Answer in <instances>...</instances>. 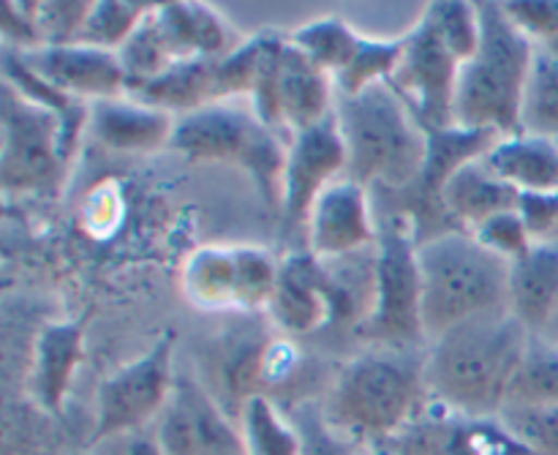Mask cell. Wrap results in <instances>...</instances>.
Segmentation results:
<instances>
[{
	"label": "cell",
	"instance_id": "cell-1",
	"mask_svg": "<svg viewBox=\"0 0 558 455\" xmlns=\"http://www.w3.org/2000/svg\"><path fill=\"white\" fill-rule=\"evenodd\" d=\"M532 338L510 309L461 322L425 347L428 398L466 418H499Z\"/></svg>",
	"mask_w": 558,
	"mask_h": 455
},
{
	"label": "cell",
	"instance_id": "cell-2",
	"mask_svg": "<svg viewBox=\"0 0 558 455\" xmlns=\"http://www.w3.org/2000/svg\"><path fill=\"white\" fill-rule=\"evenodd\" d=\"M425 349L368 347L338 369L322 396L325 420L363 451L396 440L428 407Z\"/></svg>",
	"mask_w": 558,
	"mask_h": 455
},
{
	"label": "cell",
	"instance_id": "cell-3",
	"mask_svg": "<svg viewBox=\"0 0 558 455\" xmlns=\"http://www.w3.org/2000/svg\"><path fill=\"white\" fill-rule=\"evenodd\" d=\"M347 145V178L365 189L409 194L417 189L428 158V134L387 82L336 101Z\"/></svg>",
	"mask_w": 558,
	"mask_h": 455
},
{
	"label": "cell",
	"instance_id": "cell-4",
	"mask_svg": "<svg viewBox=\"0 0 558 455\" xmlns=\"http://www.w3.org/2000/svg\"><path fill=\"white\" fill-rule=\"evenodd\" d=\"M480 47L461 65L456 98V125L496 131L510 136L521 131L523 96L532 74L537 44L518 31L505 3H480Z\"/></svg>",
	"mask_w": 558,
	"mask_h": 455
},
{
	"label": "cell",
	"instance_id": "cell-5",
	"mask_svg": "<svg viewBox=\"0 0 558 455\" xmlns=\"http://www.w3.org/2000/svg\"><path fill=\"white\" fill-rule=\"evenodd\" d=\"M420 273L428 344L461 322L507 309L510 262L480 246L472 232L447 229L420 240Z\"/></svg>",
	"mask_w": 558,
	"mask_h": 455
},
{
	"label": "cell",
	"instance_id": "cell-6",
	"mask_svg": "<svg viewBox=\"0 0 558 455\" xmlns=\"http://www.w3.org/2000/svg\"><path fill=\"white\" fill-rule=\"evenodd\" d=\"M169 151L189 161H218L245 169L270 211L281 213L289 140L254 112L251 101H221L178 118Z\"/></svg>",
	"mask_w": 558,
	"mask_h": 455
},
{
	"label": "cell",
	"instance_id": "cell-7",
	"mask_svg": "<svg viewBox=\"0 0 558 455\" xmlns=\"http://www.w3.org/2000/svg\"><path fill=\"white\" fill-rule=\"evenodd\" d=\"M376 221L374 311L354 336L368 347L425 349L417 224L409 213H385Z\"/></svg>",
	"mask_w": 558,
	"mask_h": 455
},
{
	"label": "cell",
	"instance_id": "cell-8",
	"mask_svg": "<svg viewBox=\"0 0 558 455\" xmlns=\"http://www.w3.org/2000/svg\"><path fill=\"white\" fill-rule=\"evenodd\" d=\"M254 112L278 134H300L336 112L338 91L298 44L278 31H262L259 63L248 96Z\"/></svg>",
	"mask_w": 558,
	"mask_h": 455
},
{
	"label": "cell",
	"instance_id": "cell-9",
	"mask_svg": "<svg viewBox=\"0 0 558 455\" xmlns=\"http://www.w3.org/2000/svg\"><path fill=\"white\" fill-rule=\"evenodd\" d=\"M281 260L259 246H199L180 271L183 298L207 314H267Z\"/></svg>",
	"mask_w": 558,
	"mask_h": 455
},
{
	"label": "cell",
	"instance_id": "cell-10",
	"mask_svg": "<svg viewBox=\"0 0 558 455\" xmlns=\"http://www.w3.org/2000/svg\"><path fill=\"white\" fill-rule=\"evenodd\" d=\"M74 156L58 115L3 82L0 185L5 194H47L58 189Z\"/></svg>",
	"mask_w": 558,
	"mask_h": 455
},
{
	"label": "cell",
	"instance_id": "cell-11",
	"mask_svg": "<svg viewBox=\"0 0 558 455\" xmlns=\"http://www.w3.org/2000/svg\"><path fill=\"white\" fill-rule=\"evenodd\" d=\"M174 347H178V333H161L145 355L101 382L87 445L156 426L178 382Z\"/></svg>",
	"mask_w": 558,
	"mask_h": 455
},
{
	"label": "cell",
	"instance_id": "cell-12",
	"mask_svg": "<svg viewBox=\"0 0 558 455\" xmlns=\"http://www.w3.org/2000/svg\"><path fill=\"white\" fill-rule=\"evenodd\" d=\"M461 60L445 47L428 16L403 33V52L387 85L398 93L425 134L456 125Z\"/></svg>",
	"mask_w": 558,
	"mask_h": 455
},
{
	"label": "cell",
	"instance_id": "cell-13",
	"mask_svg": "<svg viewBox=\"0 0 558 455\" xmlns=\"http://www.w3.org/2000/svg\"><path fill=\"white\" fill-rule=\"evenodd\" d=\"M153 429L167 455H251L243 423L218 404L199 376L178 374L172 398Z\"/></svg>",
	"mask_w": 558,
	"mask_h": 455
},
{
	"label": "cell",
	"instance_id": "cell-14",
	"mask_svg": "<svg viewBox=\"0 0 558 455\" xmlns=\"http://www.w3.org/2000/svg\"><path fill=\"white\" fill-rule=\"evenodd\" d=\"M376 455H532L501 418H466L428 402L417 420Z\"/></svg>",
	"mask_w": 558,
	"mask_h": 455
},
{
	"label": "cell",
	"instance_id": "cell-15",
	"mask_svg": "<svg viewBox=\"0 0 558 455\" xmlns=\"http://www.w3.org/2000/svg\"><path fill=\"white\" fill-rule=\"evenodd\" d=\"M341 178H347V145L336 112L325 123L289 136L281 205L289 227H305L322 191Z\"/></svg>",
	"mask_w": 558,
	"mask_h": 455
},
{
	"label": "cell",
	"instance_id": "cell-16",
	"mask_svg": "<svg viewBox=\"0 0 558 455\" xmlns=\"http://www.w3.org/2000/svg\"><path fill=\"white\" fill-rule=\"evenodd\" d=\"M305 238H308L305 249L325 262L374 249L379 238V221H376L371 189L352 178H341L327 185L311 207Z\"/></svg>",
	"mask_w": 558,
	"mask_h": 455
},
{
	"label": "cell",
	"instance_id": "cell-17",
	"mask_svg": "<svg viewBox=\"0 0 558 455\" xmlns=\"http://www.w3.org/2000/svg\"><path fill=\"white\" fill-rule=\"evenodd\" d=\"M267 322L283 336H314L336 322V292L330 273L308 249L281 260L276 292L267 306Z\"/></svg>",
	"mask_w": 558,
	"mask_h": 455
},
{
	"label": "cell",
	"instance_id": "cell-18",
	"mask_svg": "<svg viewBox=\"0 0 558 455\" xmlns=\"http://www.w3.org/2000/svg\"><path fill=\"white\" fill-rule=\"evenodd\" d=\"M276 327H238L216 338L207 352V376L202 385L218 398L238 423H243L251 402L265 398V355Z\"/></svg>",
	"mask_w": 558,
	"mask_h": 455
},
{
	"label": "cell",
	"instance_id": "cell-19",
	"mask_svg": "<svg viewBox=\"0 0 558 455\" xmlns=\"http://www.w3.org/2000/svg\"><path fill=\"white\" fill-rule=\"evenodd\" d=\"M20 58L44 82L85 104L107 101V98H120L129 93L123 63L118 52H109V49L69 44V47L38 49Z\"/></svg>",
	"mask_w": 558,
	"mask_h": 455
},
{
	"label": "cell",
	"instance_id": "cell-20",
	"mask_svg": "<svg viewBox=\"0 0 558 455\" xmlns=\"http://www.w3.org/2000/svg\"><path fill=\"white\" fill-rule=\"evenodd\" d=\"M178 118L150 107L134 96L107 98L90 104L87 131L114 153H156L169 151Z\"/></svg>",
	"mask_w": 558,
	"mask_h": 455
},
{
	"label": "cell",
	"instance_id": "cell-21",
	"mask_svg": "<svg viewBox=\"0 0 558 455\" xmlns=\"http://www.w3.org/2000/svg\"><path fill=\"white\" fill-rule=\"evenodd\" d=\"M82 358H85L82 322H54L44 327L33 347L31 380H27L31 402L52 418H60Z\"/></svg>",
	"mask_w": 558,
	"mask_h": 455
},
{
	"label": "cell",
	"instance_id": "cell-22",
	"mask_svg": "<svg viewBox=\"0 0 558 455\" xmlns=\"http://www.w3.org/2000/svg\"><path fill=\"white\" fill-rule=\"evenodd\" d=\"M156 20L178 63L227 58L245 41L210 3H156Z\"/></svg>",
	"mask_w": 558,
	"mask_h": 455
},
{
	"label": "cell",
	"instance_id": "cell-23",
	"mask_svg": "<svg viewBox=\"0 0 558 455\" xmlns=\"http://www.w3.org/2000/svg\"><path fill=\"white\" fill-rule=\"evenodd\" d=\"M507 309L532 336H543L558 311V240L534 243L510 262Z\"/></svg>",
	"mask_w": 558,
	"mask_h": 455
},
{
	"label": "cell",
	"instance_id": "cell-24",
	"mask_svg": "<svg viewBox=\"0 0 558 455\" xmlns=\"http://www.w3.org/2000/svg\"><path fill=\"white\" fill-rule=\"evenodd\" d=\"M518 200H521V194L505 180L496 178L483 158L456 169L450 180L441 185L439 194L445 216L450 218L452 227L463 229V232H474L490 218L515 211Z\"/></svg>",
	"mask_w": 558,
	"mask_h": 455
},
{
	"label": "cell",
	"instance_id": "cell-25",
	"mask_svg": "<svg viewBox=\"0 0 558 455\" xmlns=\"http://www.w3.org/2000/svg\"><path fill=\"white\" fill-rule=\"evenodd\" d=\"M490 172L518 194H558V142L545 136H499L483 158Z\"/></svg>",
	"mask_w": 558,
	"mask_h": 455
},
{
	"label": "cell",
	"instance_id": "cell-26",
	"mask_svg": "<svg viewBox=\"0 0 558 455\" xmlns=\"http://www.w3.org/2000/svg\"><path fill=\"white\" fill-rule=\"evenodd\" d=\"M218 60H183L156 80L131 85L129 96L163 109L174 118H185V115L213 107V104H221L223 93Z\"/></svg>",
	"mask_w": 558,
	"mask_h": 455
},
{
	"label": "cell",
	"instance_id": "cell-27",
	"mask_svg": "<svg viewBox=\"0 0 558 455\" xmlns=\"http://www.w3.org/2000/svg\"><path fill=\"white\" fill-rule=\"evenodd\" d=\"M289 38H292V41L298 44L325 74H330L332 82H336V76L341 74V71L349 69V63H352L354 55H357L360 41H363V36H360L352 25H347L341 16H322V20H314L308 22V25L298 27L294 33H289Z\"/></svg>",
	"mask_w": 558,
	"mask_h": 455
},
{
	"label": "cell",
	"instance_id": "cell-28",
	"mask_svg": "<svg viewBox=\"0 0 558 455\" xmlns=\"http://www.w3.org/2000/svg\"><path fill=\"white\" fill-rule=\"evenodd\" d=\"M507 407L545 409L558 407V344L534 336L512 382Z\"/></svg>",
	"mask_w": 558,
	"mask_h": 455
},
{
	"label": "cell",
	"instance_id": "cell-29",
	"mask_svg": "<svg viewBox=\"0 0 558 455\" xmlns=\"http://www.w3.org/2000/svg\"><path fill=\"white\" fill-rule=\"evenodd\" d=\"M521 131L558 142V58L539 47L523 96Z\"/></svg>",
	"mask_w": 558,
	"mask_h": 455
},
{
	"label": "cell",
	"instance_id": "cell-30",
	"mask_svg": "<svg viewBox=\"0 0 558 455\" xmlns=\"http://www.w3.org/2000/svg\"><path fill=\"white\" fill-rule=\"evenodd\" d=\"M403 52V36L398 38H368L363 36L357 55L349 63L347 71L336 76L338 96L352 98L360 96L368 87L390 82L392 71H396L398 60Z\"/></svg>",
	"mask_w": 558,
	"mask_h": 455
},
{
	"label": "cell",
	"instance_id": "cell-31",
	"mask_svg": "<svg viewBox=\"0 0 558 455\" xmlns=\"http://www.w3.org/2000/svg\"><path fill=\"white\" fill-rule=\"evenodd\" d=\"M153 5L156 3H140V0H131V3H123V0H101V3H96L93 0L90 16H87L80 44L120 52L123 44L136 33V27L150 14Z\"/></svg>",
	"mask_w": 558,
	"mask_h": 455
},
{
	"label": "cell",
	"instance_id": "cell-32",
	"mask_svg": "<svg viewBox=\"0 0 558 455\" xmlns=\"http://www.w3.org/2000/svg\"><path fill=\"white\" fill-rule=\"evenodd\" d=\"M118 58L120 63H123L125 76H129V87L156 80V76L167 74L172 65H178L167 38H163L161 27H158L156 5H153L150 14L145 16V22L136 27L134 36L123 44Z\"/></svg>",
	"mask_w": 558,
	"mask_h": 455
},
{
	"label": "cell",
	"instance_id": "cell-33",
	"mask_svg": "<svg viewBox=\"0 0 558 455\" xmlns=\"http://www.w3.org/2000/svg\"><path fill=\"white\" fill-rule=\"evenodd\" d=\"M441 36L445 47L461 60V65L477 52L483 25H480V3H463V0H436L423 11Z\"/></svg>",
	"mask_w": 558,
	"mask_h": 455
},
{
	"label": "cell",
	"instance_id": "cell-34",
	"mask_svg": "<svg viewBox=\"0 0 558 455\" xmlns=\"http://www.w3.org/2000/svg\"><path fill=\"white\" fill-rule=\"evenodd\" d=\"M54 420L58 418L38 409L33 402L27 412L16 415L11 409L5 418L3 455H74L76 451H69L60 440Z\"/></svg>",
	"mask_w": 558,
	"mask_h": 455
},
{
	"label": "cell",
	"instance_id": "cell-35",
	"mask_svg": "<svg viewBox=\"0 0 558 455\" xmlns=\"http://www.w3.org/2000/svg\"><path fill=\"white\" fill-rule=\"evenodd\" d=\"M287 415L300 431V455H357L363 447L338 434L322 412V402H305L287 407Z\"/></svg>",
	"mask_w": 558,
	"mask_h": 455
},
{
	"label": "cell",
	"instance_id": "cell-36",
	"mask_svg": "<svg viewBox=\"0 0 558 455\" xmlns=\"http://www.w3.org/2000/svg\"><path fill=\"white\" fill-rule=\"evenodd\" d=\"M90 9L93 0H36L41 49L80 44Z\"/></svg>",
	"mask_w": 558,
	"mask_h": 455
},
{
	"label": "cell",
	"instance_id": "cell-37",
	"mask_svg": "<svg viewBox=\"0 0 558 455\" xmlns=\"http://www.w3.org/2000/svg\"><path fill=\"white\" fill-rule=\"evenodd\" d=\"M499 418L532 455H558V407H507Z\"/></svg>",
	"mask_w": 558,
	"mask_h": 455
},
{
	"label": "cell",
	"instance_id": "cell-38",
	"mask_svg": "<svg viewBox=\"0 0 558 455\" xmlns=\"http://www.w3.org/2000/svg\"><path fill=\"white\" fill-rule=\"evenodd\" d=\"M472 235L477 238L480 246H485V249L494 251L496 256L507 262H515L518 256H523L534 246L532 235H529L526 224L518 216V211H507L501 216L490 218L483 227L474 229Z\"/></svg>",
	"mask_w": 558,
	"mask_h": 455
},
{
	"label": "cell",
	"instance_id": "cell-39",
	"mask_svg": "<svg viewBox=\"0 0 558 455\" xmlns=\"http://www.w3.org/2000/svg\"><path fill=\"white\" fill-rule=\"evenodd\" d=\"M0 36H3V49L16 55L38 52L44 47L41 33H38L36 20V0H9L0 9Z\"/></svg>",
	"mask_w": 558,
	"mask_h": 455
},
{
	"label": "cell",
	"instance_id": "cell-40",
	"mask_svg": "<svg viewBox=\"0 0 558 455\" xmlns=\"http://www.w3.org/2000/svg\"><path fill=\"white\" fill-rule=\"evenodd\" d=\"M507 16L537 47H545L558 36V3H505Z\"/></svg>",
	"mask_w": 558,
	"mask_h": 455
},
{
	"label": "cell",
	"instance_id": "cell-41",
	"mask_svg": "<svg viewBox=\"0 0 558 455\" xmlns=\"http://www.w3.org/2000/svg\"><path fill=\"white\" fill-rule=\"evenodd\" d=\"M518 216L526 224L534 243L556 240L558 232V194H521L518 200Z\"/></svg>",
	"mask_w": 558,
	"mask_h": 455
},
{
	"label": "cell",
	"instance_id": "cell-42",
	"mask_svg": "<svg viewBox=\"0 0 558 455\" xmlns=\"http://www.w3.org/2000/svg\"><path fill=\"white\" fill-rule=\"evenodd\" d=\"M87 455H167L158 442L156 429L129 431V434L112 436V440L87 445Z\"/></svg>",
	"mask_w": 558,
	"mask_h": 455
},
{
	"label": "cell",
	"instance_id": "cell-43",
	"mask_svg": "<svg viewBox=\"0 0 558 455\" xmlns=\"http://www.w3.org/2000/svg\"><path fill=\"white\" fill-rule=\"evenodd\" d=\"M539 338H545V342H554V344H558V311H556L554 322H550V325H548V331H545L543 336H539Z\"/></svg>",
	"mask_w": 558,
	"mask_h": 455
},
{
	"label": "cell",
	"instance_id": "cell-44",
	"mask_svg": "<svg viewBox=\"0 0 558 455\" xmlns=\"http://www.w3.org/2000/svg\"><path fill=\"white\" fill-rule=\"evenodd\" d=\"M543 49H548V52L550 55H556V58H558V36L554 38V41H550V44H545V47Z\"/></svg>",
	"mask_w": 558,
	"mask_h": 455
},
{
	"label": "cell",
	"instance_id": "cell-45",
	"mask_svg": "<svg viewBox=\"0 0 558 455\" xmlns=\"http://www.w3.org/2000/svg\"><path fill=\"white\" fill-rule=\"evenodd\" d=\"M74 455H87V447H85V451H76Z\"/></svg>",
	"mask_w": 558,
	"mask_h": 455
},
{
	"label": "cell",
	"instance_id": "cell-46",
	"mask_svg": "<svg viewBox=\"0 0 558 455\" xmlns=\"http://www.w3.org/2000/svg\"><path fill=\"white\" fill-rule=\"evenodd\" d=\"M357 455H374V453H371V451H360Z\"/></svg>",
	"mask_w": 558,
	"mask_h": 455
},
{
	"label": "cell",
	"instance_id": "cell-47",
	"mask_svg": "<svg viewBox=\"0 0 558 455\" xmlns=\"http://www.w3.org/2000/svg\"><path fill=\"white\" fill-rule=\"evenodd\" d=\"M556 240H558V232H556Z\"/></svg>",
	"mask_w": 558,
	"mask_h": 455
}]
</instances>
